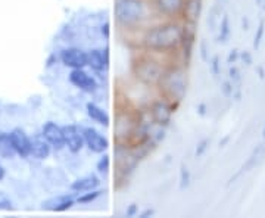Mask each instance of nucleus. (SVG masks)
<instances>
[{"mask_svg":"<svg viewBox=\"0 0 265 218\" xmlns=\"http://www.w3.org/2000/svg\"><path fill=\"white\" fill-rule=\"evenodd\" d=\"M9 134H11V140H12L17 155H20L21 158L30 157L31 155V139L28 137V134L22 128H15Z\"/></svg>","mask_w":265,"mask_h":218,"instance_id":"obj_14","label":"nucleus"},{"mask_svg":"<svg viewBox=\"0 0 265 218\" xmlns=\"http://www.w3.org/2000/svg\"><path fill=\"white\" fill-rule=\"evenodd\" d=\"M131 71H133L134 79L140 84L147 86V87H156L165 71V66L158 59L143 55L134 60Z\"/></svg>","mask_w":265,"mask_h":218,"instance_id":"obj_4","label":"nucleus"},{"mask_svg":"<svg viewBox=\"0 0 265 218\" xmlns=\"http://www.w3.org/2000/svg\"><path fill=\"white\" fill-rule=\"evenodd\" d=\"M262 134H264V137H265V127H264V133H262Z\"/></svg>","mask_w":265,"mask_h":218,"instance_id":"obj_39","label":"nucleus"},{"mask_svg":"<svg viewBox=\"0 0 265 218\" xmlns=\"http://www.w3.org/2000/svg\"><path fill=\"white\" fill-rule=\"evenodd\" d=\"M209 143H211L209 139H202V140L198 143L196 151H195V157H196V158H201L202 155H205V152L209 149Z\"/></svg>","mask_w":265,"mask_h":218,"instance_id":"obj_26","label":"nucleus"},{"mask_svg":"<svg viewBox=\"0 0 265 218\" xmlns=\"http://www.w3.org/2000/svg\"><path fill=\"white\" fill-rule=\"evenodd\" d=\"M61 60L71 69H80L88 66V55L80 47H66L61 52Z\"/></svg>","mask_w":265,"mask_h":218,"instance_id":"obj_10","label":"nucleus"},{"mask_svg":"<svg viewBox=\"0 0 265 218\" xmlns=\"http://www.w3.org/2000/svg\"><path fill=\"white\" fill-rule=\"evenodd\" d=\"M152 215H155V209H150V208H147V209H144L139 217H142V218H147V217H152Z\"/></svg>","mask_w":265,"mask_h":218,"instance_id":"obj_35","label":"nucleus"},{"mask_svg":"<svg viewBox=\"0 0 265 218\" xmlns=\"http://www.w3.org/2000/svg\"><path fill=\"white\" fill-rule=\"evenodd\" d=\"M231 34V28H230V20L227 15H224V18L220 21V36H218V41L220 43H227Z\"/></svg>","mask_w":265,"mask_h":218,"instance_id":"obj_22","label":"nucleus"},{"mask_svg":"<svg viewBox=\"0 0 265 218\" xmlns=\"http://www.w3.org/2000/svg\"><path fill=\"white\" fill-rule=\"evenodd\" d=\"M5 178V168L2 167V164H0V180Z\"/></svg>","mask_w":265,"mask_h":218,"instance_id":"obj_37","label":"nucleus"},{"mask_svg":"<svg viewBox=\"0 0 265 218\" xmlns=\"http://www.w3.org/2000/svg\"><path fill=\"white\" fill-rule=\"evenodd\" d=\"M63 130V139H65V146L68 148L69 152L72 154H78L82 151V148L85 146L84 143V134H82V128L74 125V124H68L62 127Z\"/></svg>","mask_w":265,"mask_h":218,"instance_id":"obj_11","label":"nucleus"},{"mask_svg":"<svg viewBox=\"0 0 265 218\" xmlns=\"http://www.w3.org/2000/svg\"><path fill=\"white\" fill-rule=\"evenodd\" d=\"M85 109H87V115L92 118V121H95L99 125H103V127L111 125V117L101 105H98L95 102H88Z\"/></svg>","mask_w":265,"mask_h":218,"instance_id":"obj_19","label":"nucleus"},{"mask_svg":"<svg viewBox=\"0 0 265 218\" xmlns=\"http://www.w3.org/2000/svg\"><path fill=\"white\" fill-rule=\"evenodd\" d=\"M84 134V143L87 149L93 152V154H105L109 149V140L95 127H85L82 128Z\"/></svg>","mask_w":265,"mask_h":218,"instance_id":"obj_7","label":"nucleus"},{"mask_svg":"<svg viewBox=\"0 0 265 218\" xmlns=\"http://www.w3.org/2000/svg\"><path fill=\"white\" fill-rule=\"evenodd\" d=\"M69 81L78 87L80 90L85 92V93H96L99 89V84L96 81V79L93 76H90L88 72L84 71V68L80 69H71L69 72Z\"/></svg>","mask_w":265,"mask_h":218,"instance_id":"obj_9","label":"nucleus"},{"mask_svg":"<svg viewBox=\"0 0 265 218\" xmlns=\"http://www.w3.org/2000/svg\"><path fill=\"white\" fill-rule=\"evenodd\" d=\"M101 186V178L95 174H87L82 176L80 178H77L72 184H71V190L75 193H85L90 190H96Z\"/></svg>","mask_w":265,"mask_h":218,"instance_id":"obj_16","label":"nucleus"},{"mask_svg":"<svg viewBox=\"0 0 265 218\" xmlns=\"http://www.w3.org/2000/svg\"><path fill=\"white\" fill-rule=\"evenodd\" d=\"M41 134L46 137V140L50 143V146L55 151H61L65 148V139H63V130L56 122L49 121L43 125Z\"/></svg>","mask_w":265,"mask_h":218,"instance_id":"obj_12","label":"nucleus"},{"mask_svg":"<svg viewBox=\"0 0 265 218\" xmlns=\"http://www.w3.org/2000/svg\"><path fill=\"white\" fill-rule=\"evenodd\" d=\"M186 6V0H153V9L163 18L174 20L182 17Z\"/></svg>","mask_w":265,"mask_h":218,"instance_id":"obj_8","label":"nucleus"},{"mask_svg":"<svg viewBox=\"0 0 265 218\" xmlns=\"http://www.w3.org/2000/svg\"><path fill=\"white\" fill-rule=\"evenodd\" d=\"M14 155H17V152L12 144V140H11V134L0 133V157L12 158Z\"/></svg>","mask_w":265,"mask_h":218,"instance_id":"obj_20","label":"nucleus"},{"mask_svg":"<svg viewBox=\"0 0 265 218\" xmlns=\"http://www.w3.org/2000/svg\"><path fill=\"white\" fill-rule=\"evenodd\" d=\"M174 109H175V105L168 102L166 99L161 98L158 100H153L149 106V115H150V119L156 124V125H161V127H168L171 119H172V115H174Z\"/></svg>","mask_w":265,"mask_h":218,"instance_id":"obj_6","label":"nucleus"},{"mask_svg":"<svg viewBox=\"0 0 265 218\" xmlns=\"http://www.w3.org/2000/svg\"><path fill=\"white\" fill-rule=\"evenodd\" d=\"M209 65H211V72L212 76L217 79L220 74H221V65H220V58L218 56H214L211 60H209Z\"/></svg>","mask_w":265,"mask_h":218,"instance_id":"obj_27","label":"nucleus"},{"mask_svg":"<svg viewBox=\"0 0 265 218\" xmlns=\"http://www.w3.org/2000/svg\"><path fill=\"white\" fill-rule=\"evenodd\" d=\"M199 50H201V58L204 62H209V44L206 40H202L201 44H199Z\"/></svg>","mask_w":265,"mask_h":218,"instance_id":"obj_28","label":"nucleus"},{"mask_svg":"<svg viewBox=\"0 0 265 218\" xmlns=\"http://www.w3.org/2000/svg\"><path fill=\"white\" fill-rule=\"evenodd\" d=\"M205 111H206V106H205V105H204V103H202V105H199V106H198V112H199V114H201V115H202V117H204V115H205V114H206V112H205Z\"/></svg>","mask_w":265,"mask_h":218,"instance_id":"obj_36","label":"nucleus"},{"mask_svg":"<svg viewBox=\"0 0 265 218\" xmlns=\"http://www.w3.org/2000/svg\"><path fill=\"white\" fill-rule=\"evenodd\" d=\"M202 8H204L202 0H186V6L182 14L183 21L187 24H198L202 15Z\"/></svg>","mask_w":265,"mask_h":218,"instance_id":"obj_17","label":"nucleus"},{"mask_svg":"<svg viewBox=\"0 0 265 218\" xmlns=\"http://www.w3.org/2000/svg\"><path fill=\"white\" fill-rule=\"evenodd\" d=\"M142 121V115L136 111H118L114 122V133L115 141L127 144L134 134L136 128Z\"/></svg>","mask_w":265,"mask_h":218,"instance_id":"obj_5","label":"nucleus"},{"mask_svg":"<svg viewBox=\"0 0 265 218\" xmlns=\"http://www.w3.org/2000/svg\"><path fill=\"white\" fill-rule=\"evenodd\" d=\"M149 11L146 0H115L114 2L115 22L124 30L142 27L150 18Z\"/></svg>","mask_w":265,"mask_h":218,"instance_id":"obj_3","label":"nucleus"},{"mask_svg":"<svg viewBox=\"0 0 265 218\" xmlns=\"http://www.w3.org/2000/svg\"><path fill=\"white\" fill-rule=\"evenodd\" d=\"M156 87L161 93V98L166 99L168 102L174 105L183 102L189 87V76L186 68L182 65H171L165 68Z\"/></svg>","mask_w":265,"mask_h":218,"instance_id":"obj_2","label":"nucleus"},{"mask_svg":"<svg viewBox=\"0 0 265 218\" xmlns=\"http://www.w3.org/2000/svg\"><path fill=\"white\" fill-rule=\"evenodd\" d=\"M88 55V66H90L96 74H103L109 66V53L108 47L105 49H92L87 52Z\"/></svg>","mask_w":265,"mask_h":218,"instance_id":"obj_13","label":"nucleus"},{"mask_svg":"<svg viewBox=\"0 0 265 218\" xmlns=\"http://www.w3.org/2000/svg\"><path fill=\"white\" fill-rule=\"evenodd\" d=\"M221 92H223V95H224L225 98L234 96V86H233V83H231V81H224V83L221 84Z\"/></svg>","mask_w":265,"mask_h":218,"instance_id":"obj_29","label":"nucleus"},{"mask_svg":"<svg viewBox=\"0 0 265 218\" xmlns=\"http://www.w3.org/2000/svg\"><path fill=\"white\" fill-rule=\"evenodd\" d=\"M264 157H265V143L259 144V146H256V148L253 149V152L250 154L249 159H247L246 164L243 165V170H245V171H250L252 168H255V167L264 159Z\"/></svg>","mask_w":265,"mask_h":218,"instance_id":"obj_21","label":"nucleus"},{"mask_svg":"<svg viewBox=\"0 0 265 218\" xmlns=\"http://www.w3.org/2000/svg\"><path fill=\"white\" fill-rule=\"evenodd\" d=\"M75 202L77 199L74 198V195H58L44 200L43 209L52 211V212H63V211H68Z\"/></svg>","mask_w":265,"mask_h":218,"instance_id":"obj_15","label":"nucleus"},{"mask_svg":"<svg viewBox=\"0 0 265 218\" xmlns=\"http://www.w3.org/2000/svg\"><path fill=\"white\" fill-rule=\"evenodd\" d=\"M183 37L184 24L169 20L149 27L143 34L142 44L146 50L153 53H172L180 50Z\"/></svg>","mask_w":265,"mask_h":218,"instance_id":"obj_1","label":"nucleus"},{"mask_svg":"<svg viewBox=\"0 0 265 218\" xmlns=\"http://www.w3.org/2000/svg\"><path fill=\"white\" fill-rule=\"evenodd\" d=\"M125 215H127V217H136V215H139V206H137L136 203H131V205L128 206Z\"/></svg>","mask_w":265,"mask_h":218,"instance_id":"obj_32","label":"nucleus"},{"mask_svg":"<svg viewBox=\"0 0 265 218\" xmlns=\"http://www.w3.org/2000/svg\"><path fill=\"white\" fill-rule=\"evenodd\" d=\"M0 209H12V202L3 193H0Z\"/></svg>","mask_w":265,"mask_h":218,"instance_id":"obj_31","label":"nucleus"},{"mask_svg":"<svg viewBox=\"0 0 265 218\" xmlns=\"http://www.w3.org/2000/svg\"><path fill=\"white\" fill-rule=\"evenodd\" d=\"M264 25H265V22H264V20L259 22V27H258V33L255 34V43H253V46L255 47H258L259 46V43H261V40H262V36H264Z\"/></svg>","mask_w":265,"mask_h":218,"instance_id":"obj_30","label":"nucleus"},{"mask_svg":"<svg viewBox=\"0 0 265 218\" xmlns=\"http://www.w3.org/2000/svg\"><path fill=\"white\" fill-rule=\"evenodd\" d=\"M96 170H98V173L102 174V176H106V174L109 173V170H111V157H109L106 152L102 154V158L98 161Z\"/></svg>","mask_w":265,"mask_h":218,"instance_id":"obj_24","label":"nucleus"},{"mask_svg":"<svg viewBox=\"0 0 265 218\" xmlns=\"http://www.w3.org/2000/svg\"><path fill=\"white\" fill-rule=\"evenodd\" d=\"M256 2H258V5H262V2H264V0H256Z\"/></svg>","mask_w":265,"mask_h":218,"instance_id":"obj_38","label":"nucleus"},{"mask_svg":"<svg viewBox=\"0 0 265 218\" xmlns=\"http://www.w3.org/2000/svg\"><path fill=\"white\" fill-rule=\"evenodd\" d=\"M50 143L43 134H36L31 139V155H34L37 159H46L50 155Z\"/></svg>","mask_w":265,"mask_h":218,"instance_id":"obj_18","label":"nucleus"},{"mask_svg":"<svg viewBox=\"0 0 265 218\" xmlns=\"http://www.w3.org/2000/svg\"><path fill=\"white\" fill-rule=\"evenodd\" d=\"M102 190L96 189V190H90V192H85V193H81L78 198H77V202L78 203H90V202H95L96 199H99L102 196Z\"/></svg>","mask_w":265,"mask_h":218,"instance_id":"obj_23","label":"nucleus"},{"mask_svg":"<svg viewBox=\"0 0 265 218\" xmlns=\"http://www.w3.org/2000/svg\"><path fill=\"white\" fill-rule=\"evenodd\" d=\"M190 180H192V177H190V171H189V168L187 167H182V171H180V189H186V187H189V184H190Z\"/></svg>","mask_w":265,"mask_h":218,"instance_id":"obj_25","label":"nucleus"},{"mask_svg":"<svg viewBox=\"0 0 265 218\" xmlns=\"http://www.w3.org/2000/svg\"><path fill=\"white\" fill-rule=\"evenodd\" d=\"M239 58H240L239 50H231V53H230V55H228V58H227V62H228V63H234Z\"/></svg>","mask_w":265,"mask_h":218,"instance_id":"obj_33","label":"nucleus"},{"mask_svg":"<svg viewBox=\"0 0 265 218\" xmlns=\"http://www.w3.org/2000/svg\"><path fill=\"white\" fill-rule=\"evenodd\" d=\"M240 58L243 59V62H245L246 65H250V63H252V56H250V53H247V52H243V53L240 55Z\"/></svg>","mask_w":265,"mask_h":218,"instance_id":"obj_34","label":"nucleus"}]
</instances>
